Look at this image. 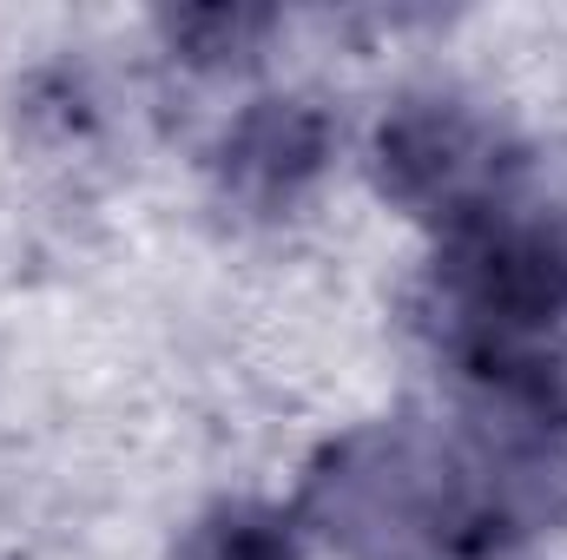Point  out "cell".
Listing matches in <instances>:
<instances>
[{
	"label": "cell",
	"mask_w": 567,
	"mask_h": 560,
	"mask_svg": "<svg viewBox=\"0 0 567 560\" xmlns=\"http://www.w3.org/2000/svg\"><path fill=\"white\" fill-rule=\"evenodd\" d=\"M429 330L468 383L567 390V231L508 205L442 238Z\"/></svg>",
	"instance_id": "cell-1"
},
{
	"label": "cell",
	"mask_w": 567,
	"mask_h": 560,
	"mask_svg": "<svg viewBox=\"0 0 567 560\" xmlns=\"http://www.w3.org/2000/svg\"><path fill=\"white\" fill-rule=\"evenodd\" d=\"M303 521L357 560H442L449 535L442 428L370 422L330 442L303 481Z\"/></svg>",
	"instance_id": "cell-2"
},
{
	"label": "cell",
	"mask_w": 567,
	"mask_h": 560,
	"mask_svg": "<svg viewBox=\"0 0 567 560\" xmlns=\"http://www.w3.org/2000/svg\"><path fill=\"white\" fill-rule=\"evenodd\" d=\"M370 165H377L383 198L435 225L442 238L508 211L515 185H522L515 139L475 100H455V93L396 100L370 139Z\"/></svg>",
	"instance_id": "cell-3"
},
{
	"label": "cell",
	"mask_w": 567,
	"mask_h": 560,
	"mask_svg": "<svg viewBox=\"0 0 567 560\" xmlns=\"http://www.w3.org/2000/svg\"><path fill=\"white\" fill-rule=\"evenodd\" d=\"M330 120L310 100H258L218 139V185L245 211H290L330 165Z\"/></svg>",
	"instance_id": "cell-4"
},
{
	"label": "cell",
	"mask_w": 567,
	"mask_h": 560,
	"mask_svg": "<svg viewBox=\"0 0 567 560\" xmlns=\"http://www.w3.org/2000/svg\"><path fill=\"white\" fill-rule=\"evenodd\" d=\"M172 560H303L297 528L265 501H225L185 528Z\"/></svg>",
	"instance_id": "cell-5"
},
{
	"label": "cell",
	"mask_w": 567,
	"mask_h": 560,
	"mask_svg": "<svg viewBox=\"0 0 567 560\" xmlns=\"http://www.w3.org/2000/svg\"><path fill=\"white\" fill-rule=\"evenodd\" d=\"M165 33L185 46V60H238L251 40L271 33V13H245V7H205V13H172Z\"/></svg>",
	"instance_id": "cell-6"
}]
</instances>
